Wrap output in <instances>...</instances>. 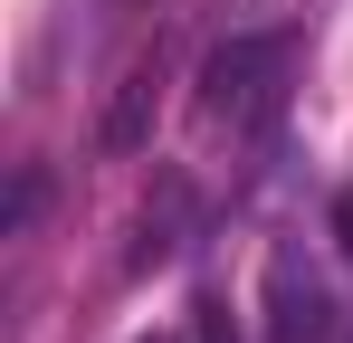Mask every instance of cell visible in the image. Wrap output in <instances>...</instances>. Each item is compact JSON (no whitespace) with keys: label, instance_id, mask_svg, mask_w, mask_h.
Wrapping results in <instances>:
<instances>
[{"label":"cell","instance_id":"obj_6","mask_svg":"<svg viewBox=\"0 0 353 343\" xmlns=\"http://www.w3.org/2000/svg\"><path fill=\"white\" fill-rule=\"evenodd\" d=\"M191 343H239V334H230V305H220V295H201V305H191Z\"/></svg>","mask_w":353,"mask_h":343},{"label":"cell","instance_id":"obj_3","mask_svg":"<svg viewBox=\"0 0 353 343\" xmlns=\"http://www.w3.org/2000/svg\"><path fill=\"white\" fill-rule=\"evenodd\" d=\"M153 105H163V48H143L134 67H124L115 105H105V124H96V143L105 153H143L153 143Z\"/></svg>","mask_w":353,"mask_h":343},{"label":"cell","instance_id":"obj_2","mask_svg":"<svg viewBox=\"0 0 353 343\" xmlns=\"http://www.w3.org/2000/svg\"><path fill=\"white\" fill-rule=\"evenodd\" d=\"M334 334V286L305 267V248H268V343H325Z\"/></svg>","mask_w":353,"mask_h":343},{"label":"cell","instance_id":"obj_4","mask_svg":"<svg viewBox=\"0 0 353 343\" xmlns=\"http://www.w3.org/2000/svg\"><path fill=\"white\" fill-rule=\"evenodd\" d=\"M181 229H191V181H163V191H153V210L134 220L124 267H163V258H181Z\"/></svg>","mask_w":353,"mask_h":343},{"label":"cell","instance_id":"obj_7","mask_svg":"<svg viewBox=\"0 0 353 343\" xmlns=\"http://www.w3.org/2000/svg\"><path fill=\"white\" fill-rule=\"evenodd\" d=\"M334 238H344V258H353V181H344V200H334Z\"/></svg>","mask_w":353,"mask_h":343},{"label":"cell","instance_id":"obj_8","mask_svg":"<svg viewBox=\"0 0 353 343\" xmlns=\"http://www.w3.org/2000/svg\"><path fill=\"white\" fill-rule=\"evenodd\" d=\"M143 343H191V334H143Z\"/></svg>","mask_w":353,"mask_h":343},{"label":"cell","instance_id":"obj_1","mask_svg":"<svg viewBox=\"0 0 353 343\" xmlns=\"http://www.w3.org/2000/svg\"><path fill=\"white\" fill-rule=\"evenodd\" d=\"M287 39H220L201 57V134H230V143H258L277 114H287Z\"/></svg>","mask_w":353,"mask_h":343},{"label":"cell","instance_id":"obj_5","mask_svg":"<svg viewBox=\"0 0 353 343\" xmlns=\"http://www.w3.org/2000/svg\"><path fill=\"white\" fill-rule=\"evenodd\" d=\"M39 191H48L39 172H19V181H10V220H0V229H10V238H19V229L39 220Z\"/></svg>","mask_w":353,"mask_h":343}]
</instances>
